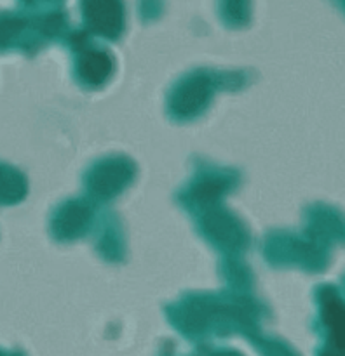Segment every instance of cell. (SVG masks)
I'll list each match as a JSON object with an SVG mask.
<instances>
[{
	"label": "cell",
	"instance_id": "cell-1",
	"mask_svg": "<svg viewBox=\"0 0 345 356\" xmlns=\"http://www.w3.org/2000/svg\"><path fill=\"white\" fill-rule=\"evenodd\" d=\"M215 82L216 79H213V72L206 70H197L178 80L169 92L171 117L176 120H190L199 117L211 101Z\"/></svg>",
	"mask_w": 345,
	"mask_h": 356
},
{
	"label": "cell",
	"instance_id": "cell-2",
	"mask_svg": "<svg viewBox=\"0 0 345 356\" xmlns=\"http://www.w3.org/2000/svg\"><path fill=\"white\" fill-rule=\"evenodd\" d=\"M136 165L125 156H110L94 163L86 176V186L96 200H112L132 183Z\"/></svg>",
	"mask_w": 345,
	"mask_h": 356
},
{
	"label": "cell",
	"instance_id": "cell-3",
	"mask_svg": "<svg viewBox=\"0 0 345 356\" xmlns=\"http://www.w3.org/2000/svg\"><path fill=\"white\" fill-rule=\"evenodd\" d=\"M204 218L201 222V233L216 249L237 254L250 245V233L243 222L225 209H215L213 205L201 209Z\"/></svg>",
	"mask_w": 345,
	"mask_h": 356
},
{
	"label": "cell",
	"instance_id": "cell-4",
	"mask_svg": "<svg viewBox=\"0 0 345 356\" xmlns=\"http://www.w3.org/2000/svg\"><path fill=\"white\" fill-rule=\"evenodd\" d=\"M79 45H82V51L77 56L75 72L77 79L80 83L87 87H100L107 82L114 73V58L103 49L93 47L87 44L86 35H79L75 40Z\"/></svg>",
	"mask_w": 345,
	"mask_h": 356
},
{
	"label": "cell",
	"instance_id": "cell-5",
	"mask_svg": "<svg viewBox=\"0 0 345 356\" xmlns=\"http://www.w3.org/2000/svg\"><path fill=\"white\" fill-rule=\"evenodd\" d=\"M84 17L91 31L115 40L124 28L121 0H84Z\"/></svg>",
	"mask_w": 345,
	"mask_h": 356
},
{
	"label": "cell",
	"instance_id": "cell-6",
	"mask_svg": "<svg viewBox=\"0 0 345 356\" xmlns=\"http://www.w3.org/2000/svg\"><path fill=\"white\" fill-rule=\"evenodd\" d=\"M91 211L89 204L82 200H70L58 207L51 221L52 236L61 242L66 240H75L82 236L87 232L91 222Z\"/></svg>",
	"mask_w": 345,
	"mask_h": 356
},
{
	"label": "cell",
	"instance_id": "cell-7",
	"mask_svg": "<svg viewBox=\"0 0 345 356\" xmlns=\"http://www.w3.org/2000/svg\"><path fill=\"white\" fill-rule=\"evenodd\" d=\"M26 181L24 176L14 167L0 163V204H16L26 195Z\"/></svg>",
	"mask_w": 345,
	"mask_h": 356
},
{
	"label": "cell",
	"instance_id": "cell-8",
	"mask_svg": "<svg viewBox=\"0 0 345 356\" xmlns=\"http://www.w3.org/2000/svg\"><path fill=\"white\" fill-rule=\"evenodd\" d=\"M24 30V23L20 17L0 16V51L13 47L14 40L21 37Z\"/></svg>",
	"mask_w": 345,
	"mask_h": 356
}]
</instances>
